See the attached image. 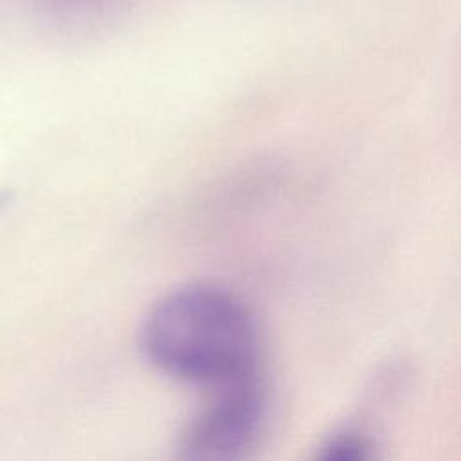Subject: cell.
<instances>
[{"label": "cell", "instance_id": "obj_1", "mask_svg": "<svg viewBox=\"0 0 461 461\" xmlns=\"http://www.w3.org/2000/svg\"><path fill=\"white\" fill-rule=\"evenodd\" d=\"M146 360L160 373L207 391L259 375V331L250 306L216 283L164 294L139 331Z\"/></svg>", "mask_w": 461, "mask_h": 461}, {"label": "cell", "instance_id": "obj_2", "mask_svg": "<svg viewBox=\"0 0 461 461\" xmlns=\"http://www.w3.org/2000/svg\"><path fill=\"white\" fill-rule=\"evenodd\" d=\"M267 414L263 376L209 391V400L180 432L175 461H250Z\"/></svg>", "mask_w": 461, "mask_h": 461}, {"label": "cell", "instance_id": "obj_3", "mask_svg": "<svg viewBox=\"0 0 461 461\" xmlns=\"http://www.w3.org/2000/svg\"><path fill=\"white\" fill-rule=\"evenodd\" d=\"M310 461H378V450L366 432L344 430L331 436Z\"/></svg>", "mask_w": 461, "mask_h": 461}, {"label": "cell", "instance_id": "obj_4", "mask_svg": "<svg viewBox=\"0 0 461 461\" xmlns=\"http://www.w3.org/2000/svg\"><path fill=\"white\" fill-rule=\"evenodd\" d=\"M119 0H49L50 7L58 13L70 16L74 20L92 18L95 14H103L106 7H113Z\"/></svg>", "mask_w": 461, "mask_h": 461}]
</instances>
